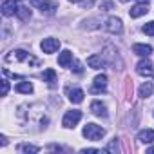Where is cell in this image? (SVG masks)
I'll list each match as a JSON object with an SVG mask.
<instances>
[{
    "mask_svg": "<svg viewBox=\"0 0 154 154\" xmlns=\"http://www.w3.org/2000/svg\"><path fill=\"white\" fill-rule=\"evenodd\" d=\"M6 62H27V63H33V65L38 63V60L35 56H31L24 49H13V51H9L6 54Z\"/></svg>",
    "mask_w": 154,
    "mask_h": 154,
    "instance_id": "cell-1",
    "label": "cell"
},
{
    "mask_svg": "<svg viewBox=\"0 0 154 154\" xmlns=\"http://www.w3.org/2000/svg\"><path fill=\"white\" fill-rule=\"evenodd\" d=\"M84 136L87 140H91V141H98V140H102L105 136V129H102L96 123H87L84 127Z\"/></svg>",
    "mask_w": 154,
    "mask_h": 154,
    "instance_id": "cell-2",
    "label": "cell"
},
{
    "mask_svg": "<svg viewBox=\"0 0 154 154\" xmlns=\"http://www.w3.org/2000/svg\"><path fill=\"white\" fill-rule=\"evenodd\" d=\"M80 120H82V111H67L63 120H62V125L65 129H74Z\"/></svg>",
    "mask_w": 154,
    "mask_h": 154,
    "instance_id": "cell-3",
    "label": "cell"
},
{
    "mask_svg": "<svg viewBox=\"0 0 154 154\" xmlns=\"http://www.w3.org/2000/svg\"><path fill=\"white\" fill-rule=\"evenodd\" d=\"M107 91V76L105 74H98L94 82H93V87H91V93L93 94H100V93H105Z\"/></svg>",
    "mask_w": 154,
    "mask_h": 154,
    "instance_id": "cell-4",
    "label": "cell"
},
{
    "mask_svg": "<svg viewBox=\"0 0 154 154\" xmlns=\"http://www.w3.org/2000/svg\"><path fill=\"white\" fill-rule=\"evenodd\" d=\"M40 47H42L44 53L53 54L54 51H58V47H60V40H56V38H44L42 44H40Z\"/></svg>",
    "mask_w": 154,
    "mask_h": 154,
    "instance_id": "cell-5",
    "label": "cell"
},
{
    "mask_svg": "<svg viewBox=\"0 0 154 154\" xmlns=\"http://www.w3.org/2000/svg\"><path fill=\"white\" fill-rule=\"evenodd\" d=\"M105 29H107L109 33H112V35H120V33L123 31L122 20H120V18H116V17H111V18L107 20V24H105Z\"/></svg>",
    "mask_w": 154,
    "mask_h": 154,
    "instance_id": "cell-6",
    "label": "cell"
},
{
    "mask_svg": "<svg viewBox=\"0 0 154 154\" xmlns=\"http://www.w3.org/2000/svg\"><path fill=\"white\" fill-rule=\"evenodd\" d=\"M18 9V4H17V0H4V4H2V15L4 17H13Z\"/></svg>",
    "mask_w": 154,
    "mask_h": 154,
    "instance_id": "cell-7",
    "label": "cell"
},
{
    "mask_svg": "<svg viewBox=\"0 0 154 154\" xmlns=\"http://www.w3.org/2000/svg\"><path fill=\"white\" fill-rule=\"evenodd\" d=\"M132 53H136L138 56H143V58H149L152 54V47L149 44H134L132 45Z\"/></svg>",
    "mask_w": 154,
    "mask_h": 154,
    "instance_id": "cell-8",
    "label": "cell"
},
{
    "mask_svg": "<svg viewBox=\"0 0 154 154\" xmlns=\"http://www.w3.org/2000/svg\"><path fill=\"white\" fill-rule=\"evenodd\" d=\"M136 72L141 74V76H149V74H152V63H150V60H149V58L141 60V62L136 65Z\"/></svg>",
    "mask_w": 154,
    "mask_h": 154,
    "instance_id": "cell-9",
    "label": "cell"
},
{
    "mask_svg": "<svg viewBox=\"0 0 154 154\" xmlns=\"http://www.w3.org/2000/svg\"><path fill=\"white\" fill-rule=\"evenodd\" d=\"M91 112H93L94 116L107 118V107H105V103H102V102H93V103H91Z\"/></svg>",
    "mask_w": 154,
    "mask_h": 154,
    "instance_id": "cell-10",
    "label": "cell"
},
{
    "mask_svg": "<svg viewBox=\"0 0 154 154\" xmlns=\"http://www.w3.org/2000/svg\"><path fill=\"white\" fill-rule=\"evenodd\" d=\"M38 8H40V11L45 13V15H53L54 9H58L56 2H53V0H42V2L38 4Z\"/></svg>",
    "mask_w": 154,
    "mask_h": 154,
    "instance_id": "cell-11",
    "label": "cell"
},
{
    "mask_svg": "<svg viewBox=\"0 0 154 154\" xmlns=\"http://www.w3.org/2000/svg\"><path fill=\"white\" fill-rule=\"evenodd\" d=\"M147 13H149L147 4H136V6L131 8V11H129V15H131L132 18H140V17H143V15H147Z\"/></svg>",
    "mask_w": 154,
    "mask_h": 154,
    "instance_id": "cell-12",
    "label": "cell"
},
{
    "mask_svg": "<svg viewBox=\"0 0 154 154\" xmlns=\"http://www.w3.org/2000/svg\"><path fill=\"white\" fill-rule=\"evenodd\" d=\"M138 140L141 143H154V131L152 129H143L138 132Z\"/></svg>",
    "mask_w": 154,
    "mask_h": 154,
    "instance_id": "cell-13",
    "label": "cell"
},
{
    "mask_svg": "<svg viewBox=\"0 0 154 154\" xmlns=\"http://www.w3.org/2000/svg\"><path fill=\"white\" fill-rule=\"evenodd\" d=\"M58 63H60V67H69L71 63H72V53L71 51H62L60 53V56H58Z\"/></svg>",
    "mask_w": 154,
    "mask_h": 154,
    "instance_id": "cell-14",
    "label": "cell"
},
{
    "mask_svg": "<svg viewBox=\"0 0 154 154\" xmlns=\"http://www.w3.org/2000/svg\"><path fill=\"white\" fill-rule=\"evenodd\" d=\"M67 94H69V100H71L72 103H82V102H84V96H85L82 89H69Z\"/></svg>",
    "mask_w": 154,
    "mask_h": 154,
    "instance_id": "cell-15",
    "label": "cell"
},
{
    "mask_svg": "<svg viewBox=\"0 0 154 154\" xmlns=\"http://www.w3.org/2000/svg\"><path fill=\"white\" fill-rule=\"evenodd\" d=\"M87 65H89L91 69H102V67H103V58H102L100 54H93V56L87 58Z\"/></svg>",
    "mask_w": 154,
    "mask_h": 154,
    "instance_id": "cell-16",
    "label": "cell"
},
{
    "mask_svg": "<svg viewBox=\"0 0 154 154\" xmlns=\"http://www.w3.org/2000/svg\"><path fill=\"white\" fill-rule=\"evenodd\" d=\"M152 89H154L152 82H143V84L140 85V89H138V94H140L141 98H149V96L152 94Z\"/></svg>",
    "mask_w": 154,
    "mask_h": 154,
    "instance_id": "cell-17",
    "label": "cell"
},
{
    "mask_svg": "<svg viewBox=\"0 0 154 154\" xmlns=\"http://www.w3.org/2000/svg\"><path fill=\"white\" fill-rule=\"evenodd\" d=\"M42 80L45 84H49V85H54V82H56V72H54V69H45L42 72Z\"/></svg>",
    "mask_w": 154,
    "mask_h": 154,
    "instance_id": "cell-18",
    "label": "cell"
},
{
    "mask_svg": "<svg viewBox=\"0 0 154 154\" xmlns=\"http://www.w3.org/2000/svg\"><path fill=\"white\" fill-rule=\"evenodd\" d=\"M18 150L20 152H26V154H36L40 149L36 147V145H29V143H20L18 145Z\"/></svg>",
    "mask_w": 154,
    "mask_h": 154,
    "instance_id": "cell-19",
    "label": "cell"
},
{
    "mask_svg": "<svg viewBox=\"0 0 154 154\" xmlns=\"http://www.w3.org/2000/svg\"><path fill=\"white\" fill-rule=\"evenodd\" d=\"M17 15H18V18H20V20H29V18H31V9H29V8H26V6H18Z\"/></svg>",
    "mask_w": 154,
    "mask_h": 154,
    "instance_id": "cell-20",
    "label": "cell"
},
{
    "mask_svg": "<svg viewBox=\"0 0 154 154\" xmlns=\"http://www.w3.org/2000/svg\"><path fill=\"white\" fill-rule=\"evenodd\" d=\"M17 93H24V94H31L33 93V84L31 82H22L17 85Z\"/></svg>",
    "mask_w": 154,
    "mask_h": 154,
    "instance_id": "cell-21",
    "label": "cell"
},
{
    "mask_svg": "<svg viewBox=\"0 0 154 154\" xmlns=\"http://www.w3.org/2000/svg\"><path fill=\"white\" fill-rule=\"evenodd\" d=\"M105 150H107V152H112V154H116V152L120 150V141H118V138H112V140H111V143L105 147Z\"/></svg>",
    "mask_w": 154,
    "mask_h": 154,
    "instance_id": "cell-22",
    "label": "cell"
},
{
    "mask_svg": "<svg viewBox=\"0 0 154 154\" xmlns=\"http://www.w3.org/2000/svg\"><path fill=\"white\" fill-rule=\"evenodd\" d=\"M143 33L149 35V36H154V20H152V22H147V24L143 26Z\"/></svg>",
    "mask_w": 154,
    "mask_h": 154,
    "instance_id": "cell-23",
    "label": "cell"
},
{
    "mask_svg": "<svg viewBox=\"0 0 154 154\" xmlns=\"http://www.w3.org/2000/svg\"><path fill=\"white\" fill-rule=\"evenodd\" d=\"M9 91V82L8 80H2V96H6Z\"/></svg>",
    "mask_w": 154,
    "mask_h": 154,
    "instance_id": "cell-24",
    "label": "cell"
},
{
    "mask_svg": "<svg viewBox=\"0 0 154 154\" xmlns=\"http://www.w3.org/2000/svg\"><path fill=\"white\" fill-rule=\"evenodd\" d=\"M72 71H74V72H78V74H80V72H84V67H82V63H80V62H74V67H72Z\"/></svg>",
    "mask_w": 154,
    "mask_h": 154,
    "instance_id": "cell-25",
    "label": "cell"
},
{
    "mask_svg": "<svg viewBox=\"0 0 154 154\" xmlns=\"http://www.w3.org/2000/svg\"><path fill=\"white\" fill-rule=\"evenodd\" d=\"M0 145H2V147L8 145V138H6V136H0Z\"/></svg>",
    "mask_w": 154,
    "mask_h": 154,
    "instance_id": "cell-26",
    "label": "cell"
},
{
    "mask_svg": "<svg viewBox=\"0 0 154 154\" xmlns=\"http://www.w3.org/2000/svg\"><path fill=\"white\" fill-rule=\"evenodd\" d=\"M147 152H149V154H154V147H149V149H147Z\"/></svg>",
    "mask_w": 154,
    "mask_h": 154,
    "instance_id": "cell-27",
    "label": "cell"
},
{
    "mask_svg": "<svg viewBox=\"0 0 154 154\" xmlns=\"http://www.w3.org/2000/svg\"><path fill=\"white\" fill-rule=\"evenodd\" d=\"M138 2H140V4H149L150 0H138Z\"/></svg>",
    "mask_w": 154,
    "mask_h": 154,
    "instance_id": "cell-28",
    "label": "cell"
},
{
    "mask_svg": "<svg viewBox=\"0 0 154 154\" xmlns=\"http://www.w3.org/2000/svg\"><path fill=\"white\" fill-rule=\"evenodd\" d=\"M69 2H72V4H76V2H82V0H69Z\"/></svg>",
    "mask_w": 154,
    "mask_h": 154,
    "instance_id": "cell-29",
    "label": "cell"
},
{
    "mask_svg": "<svg viewBox=\"0 0 154 154\" xmlns=\"http://www.w3.org/2000/svg\"><path fill=\"white\" fill-rule=\"evenodd\" d=\"M122 2H129V0H122Z\"/></svg>",
    "mask_w": 154,
    "mask_h": 154,
    "instance_id": "cell-30",
    "label": "cell"
}]
</instances>
